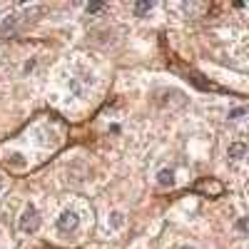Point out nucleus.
<instances>
[{
  "instance_id": "obj_1",
  "label": "nucleus",
  "mask_w": 249,
  "mask_h": 249,
  "mask_svg": "<svg viewBox=\"0 0 249 249\" xmlns=\"http://www.w3.org/2000/svg\"><path fill=\"white\" fill-rule=\"evenodd\" d=\"M18 230H20V234H35L40 230V214H37L35 204L23 207V212H20V217H18Z\"/></svg>"
},
{
  "instance_id": "obj_2",
  "label": "nucleus",
  "mask_w": 249,
  "mask_h": 249,
  "mask_svg": "<svg viewBox=\"0 0 249 249\" xmlns=\"http://www.w3.org/2000/svg\"><path fill=\"white\" fill-rule=\"evenodd\" d=\"M55 227H57L60 234H72V232H77V227H80V214H77V210H72V207H65V210L57 214Z\"/></svg>"
},
{
  "instance_id": "obj_3",
  "label": "nucleus",
  "mask_w": 249,
  "mask_h": 249,
  "mask_svg": "<svg viewBox=\"0 0 249 249\" xmlns=\"http://www.w3.org/2000/svg\"><path fill=\"white\" fill-rule=\"evenodd\" d=\"M157 184L160 187H164V190H170V187H175L177 184V172H175V167H162L160 172H157Z\"/></svg>"
},
{
  "instance_id": "obj_4",
  "label": "nucleus",
  "mask_w": 249,
  "mask_h": 249,
  "mask_svg": "<svg viewBox=\"0 0 249 249\" xmlns=\"http://www.w3.org/2000/svg\"><path fill=\"white\" fill-rule=\"evenodd\" d=\"M124 222H127L124 212H122V210H112V212L107 214V230H110V232H120L122 227H124Z\"/></svg>"
},
{
  "instance_id": "obj_5",
  "label": "nucleus",
  "mask_w": 249,
  "mask_h": 249,
  "mask_svg": "<svg viewBox=\"0 0 249 249\" xmlns=\"http://www.w3.org/2000/svg\"><path fill=\"white\" fill-rule=\"evenodd\" d=\"M247 157V144L244 142H232L230 147H227V160L230 162H242Z\"/></svg>"
},
{
  "instance_id": "obj_6",
  "label": "nucleus",
  "mask_w": 249,
  "mask_h": 249,
  "mask_svg": "<svg viewBox=\"0 0 249 249\" xmlns=\"http://www.w3.org/2000/svg\"><path fill=\"white\" fill-rule=\"evenodd\" d=\"M197 192H210V197H217V195H222V184L217 179H202L197 184Z\"/></svg>"
},
{
  "instance_id": "obj_7",
  "label": "nucleus",
  "mask_w": 249,
  "mask_h": 249,
  "mask_svg": "<svg viewBox=\"0 0 249 249\" xmlns=\"http://www.w3.org/2000/svg\"><path fill=\"white\" fill-rule=\"evenodd\" d=\"M18 28V18L15 15H8L3 23H0V35H8V33H13Z\"/></svg>"
},
{
  "instance_id": "obj_8",
  "label": "nucleus",
  "mask_w": 249,
  "mask_h": 249,
  "mask_svg": "<svg viewBox=\"0 0 249 249\" xmlns=\"http://www.w3.org/2000/svg\"><path fill=\"white\" fill-rule=\"evenodd\" d=\"M152 8H155V3H135V5H132V13H135L137 18H144Z\"/></svg>"
},
{
  "instance_id": "obj_9",
  "label": "nucleus",
  "mask_w": 249,
  "mask_h": 249,
  "mask_svg": "<svg viewBox=\"0 0 249 249\" xmlns=\"http://www.w3.org/2000/svg\"><path fill=\"white\" fill-rule=\"evenodd\" d=\"M68 90H70V95H82V80L80 77H70Z\"/></svg>"
},
{
  "instance_id": "obj_10",
  "label": "nucleus",
  "mask_w": 249,
  "mask_h": 249,
  "mask_svg": "<svg viewBox=\"0 0 249 249\" xmlns=\"http://www.w3.org/2000/svg\"><path fill=\"white\" fill-rule=\"evenodd\" d=\"M244 115H247V107H244V105H239V107H232L227 117H230V120H242Z\"/></svg>"
},
{
  "instance_id": "obj_11",
  "label": "nucleus",
  "mask_w": 249,
  "mask_h": 249,
  "mask_svg": "<svg viewBox=\"0 0 249 249\" xmlns=\"http://www.w3.org/2000/svg\"><path fill=\"white\" fill-rule=\"evenodd\" d=\"M85 10L88 13H100V10H105V3H88Z\"/></svg>"
},
{
  "instance_id": "obj_12",
  "label": "nucleus",
  "mask_w": 249,
  "mask_h": 249,
  "mask_svg": "<svg viewBox=\"0 0 249 249\" xmlns=\"http://www.w3.org/2000/svg\"><path fill=\"white\" fill-rule=\"evenodd\" d=\"M234 227H237V232H239L242 237L247 234V219H244V217H242V219H237V224H234Z\"/></svg>"
},
{
  "instance_id": "obj_13",
  "label": "nucleus",
  "mask_w": 249,
  "mask_h": 249,
  "mask_svg": "<svg viewBox=\"0 0 249 249\" xmlns=\"http://www.w3.org/2000/svg\"><path fill=\"white\" fill-rule=\"evenodd\" d=\"M175 249H197L195 244H179V247H175Z\"/></svg>"
},
{
  "instance_id": "obj_14",
  "label": "nucleus",
  "mask_w": 249,
  "mask_h": 249,
  "mask_svg": "<svg viewBox=\"0 0 249 249\" xmlns=\"http://www.w3.org/2000/svg\"><path fill=\"white\" fill-rule=\"evenodd\" d=\"M3 190H5V179H3V177H0V192H3Z\"/></svg>"
}]
</instances>
